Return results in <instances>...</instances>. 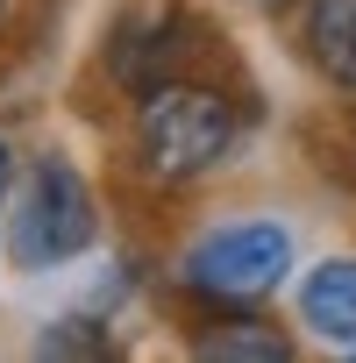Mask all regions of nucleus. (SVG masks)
Returning <instances> with one entry per match:
<instances>
[{"instance_id": "f257e3e1", "label": "nucleus", "mask_w": 356, "mask_h": 363, "mask_svg": "<svg viewBox=\"0 0 356 363\" xmlns=\"http://www.w3.org/2000/svg\"><path fill=\"white\" fill-rule=\"evenodd\" d=\"M235 100L207 79H164L135 100V164L143 178H157V186H193V178H207L228 150H235Z\"/></svg>"}, {"instance_id": "f03ea898", "label": "nucleus", "mask_w": 356, "mask_h": 363, "mask_svg": "<svg viewBox=\"0 0 356 363\" xmlns=\"http://www.w3.org/2000/svg\"><path fill=\"white\" fill-rule=\"evenodd\" d=\"M100 235V200L93 186L79 178V164L65 157H36L29 178H22V193L8 207V250L22 271H57L72 257H86Z\"/></svg>"}, {"instance_id": "7ed1b4c3", "label": "nucleus", "mask_w": 356, "mask_h": 363, "mask_svg": "<svg viewBox=\"0 0 356 363\" xmlns=\"http://www.w3.org/2000/svg\"><path fill=\"white\" fill-rule=\"evenodd\" d=\"M292 271V235L278 221H228L186 242L178 285L214 299V306H264Z\"/></svg>"}, {"instance_id": "20e7f679", "label": "nucleus", "mask_w": 356, "mask_h": 363, "mask_svg": "<svg viewBox=\"0 0 356 363\" xmlns=\"http://www.w3.org/2000/svg\"><path fill=\"white\" fill-rule=\"evenodd\" d=\"M299 50L342 100H356V0H306L299 8Z\"/></svg>"}, {"instance_id": "39448f33", "label": "nucleus", "mask_w": 356, "mask_h": 363, "mask_svg": "<svg viewBox=\"0 0 356 363\" xmlns=\"http://www.w3.org/2000/svg\"><path fill=\"white\" fill-rule=\"evenodd\" d=\"M299 313H306L313 335L356 349V257H328V264H313L306 285H299Z\"/></svg>"}, {"instance_id": "423d86ee", "label": "nucleus", "mask_w": 356, "mask_h": 363, "mask_svg": "<svg viewBox=\"0 0 356 363\" xmlns=\"http://www.w3.org/2000/svg\"><path fill=\"white\" fill-rule=\"evenodd\" d=\"M193 349L200 356H221V363H292V335H278L264 313L207 320V328H193Z\"/></svg>"}, {"instance_id": "0eeeda50", "label": "nucleus", "mask_w": 356, "mask_h": 363, "mask_svg": "<svg viewBox=\"0 0 356 363\" xmlns=\"http://www.w3.org/2000/svg\"><path fill=\"white\" fill-rule=\"evenodd\" d=\"M0 164H8V150H0Z\"/></svg>"}]
</instances>
